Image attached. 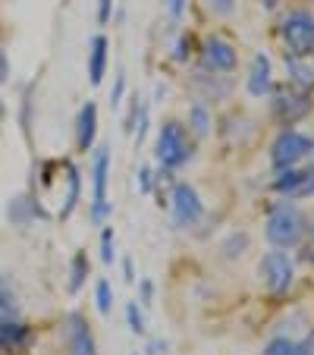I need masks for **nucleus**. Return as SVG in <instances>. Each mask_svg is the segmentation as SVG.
I'll list each match as a JSON object with an SVG mask.
<instances>
[{
	"label": "nucleus",
	"mask_w": 314,
	"mask_h": 355,
	"mask_svg": "<svg viewBox=\"0 0 314 355\" xmlns=\"http://www.w3.org/2000/svg\"><path fill=\"white\" fill-rule=\"evenodd\" d=\"M157 161L164 164L167 170H176L182 167V164H189V157H192V141H189V132L182 123L176 120H167L161 126V132H157Z\"/></svg>",
	"instance_id": "obj_1"
},
{
	"label": "nucleus",
	"mask_w": 314,
	"mask_h": 355,
	"mask_svg": "<svg viewBox=\"0 0 314 355\" xmlns=\"http://www.w3.org/2000/svg\"><path fill=\"white\" fill-rule=\"evenodd\" d=\"M302 236H305V220H302V214L295 208H289V205L277 208L274 214L268 217V239L274 242L277 248L299 245Z\"/></svg>",
	"instance_id": "obj_2"
},
{
	"label": "nucleus",
	"mask_w": 314,
	"mask_h": 355,
	"mask_svg": "<svg viewBox=\"0 0 314 355\" xmlns=\"http://www.w3.org/2000/svg\"><path fill=\"white\" fill-rule=\"evenodd\" d=\"M311 151H314V139L295 132V129H286L274 141V148H270V161H274L277 170H286V167H295L299 161H305Z\"/></svg>",
	"instance_id": "obj_3"
},
{
	"label": "nucleus",
	"mask_w": 314,
	"mask_h": 355,
	"mask_svg": "<svg viewBox=\"0 0 314 355\" xmlns=\"http://www.w3.org/2000/svg\"><path fill=\"white\" fill-rule=\"evenodd\" d=\"M283 41L293 57L314 54V19L308 13H289L283 19Z\"/></svg>",
	"instance_id": "obj_4"
},
{
	"label": "nucleus",
	"mask_w": 314,
	"mask_h": 355,
	"mask_svg": "<svg viewBox=\"0 0 314 355\" xmlns=\"http://www.w3.org/2000/svg\"><path fill=\"white\" fill-rule=\"evenodd\" d=\"M258 274H261V280H264V286H268L270 293L280 295L293 286L295 270H293V261H289L283 252H268L258 264Z\"/></svg>",
	"instance_id": "obj_5"
},
{
	"label": "nucleus",
	"mask_w": 314,
	"mask_h": 355,
	"mask_svg": "<svg viewBox=\"0 0 314 355\" xmlns=\"http://www.w3.org/2000/svg\"><path fill=\"white\" fill-rule=\"evenodd\" d=\"M170 208H173V223L180 230H189L201 220L204 214V205H201L198 192H195L189 182H176L173 186V201H170Z\"/></svg>",
	"instance_id": "obj_6"
},
{
	"label": "nucleus",
	"mask_w": 314,
	"mask_h": 355,
	"mask_svg": "<svg viewBox=\"0 0 314 355\" xmlns=\"http://www.w3.org/2000/svg\"><path fill=\"white\" fill-rule=\"evenodd\" d=\"M91 176H94V208H91V214H94V220H104L107 217V176H110V151L107 148H98V155H94V170H91Z\"/></svg>",
	"instance_id": "obj_7"
},
{
	"label": "nucleus",
	"mask_w": 314,
	"mask_h": 355,
	"mask_svg": "<svg viewBox=\"0 0 314 355\" xmlns=\"http://www.w3.org/2000/svg\"><path fill=\"white\" fill-rule=\"evenodd\" d=\"M274 189L286 198H308L314 195V167H305V170H295V167H286L283 176H277Z\"/></svg>",
	"instance_id": "obj_8"
},
{
	"label": "nucleus",
	"mask_w": 314,
	"mask_h": 355,
	"mask_svg": "<svg viewBox=\"0 0 314 355\" xmlns=\"http://www.w3.org/2000/svg\"><path fill=\"white\" fill-rule=\"evenodd\" d=\"M67 352L69 355H98L91 327H88V321L79 311H73V315L67 318Z\"/></svg>",
	"instance_id": "obj_9"
},
{
	"label": "nucleus",
	"mask_w": 314,
	"mask_h": 355,
	"mask_svg": "<svg viewBox=\"0 0 314 355\" xmlns=\"http://www.w3.org/2000/svg\"><path fill=\"white\" fill-rule=\"evenodd\" d=\"M201 57H204V67L214 73H229L236 67V47L223 38H207Z\"/></svg>",
	"instance_id": "obj_10"
},
{
	"label": "nucleus",
	"mask_w": 314,
	"mask_h": 355,
	"mask_svg": "<svg viewBox=\"0 0 314 355\" xmlns=\"http://www.w3.org/2000/svg\"><path fill=\"white\" fill-rule=\"evenodd\" d=\"M32 346V330L26 324H19L16 318L0 321V355L7 352H22V349Z\"/></svg>",
	"instance_id": "obj_11"
},
{
	"label": "nucleus",
	"mask_w": 314,
	"mask_h": 355,
	"mask_svg": "<svg viewBox=\"0 0 314 355\" xmlns=\"http://www.w3.org/2000/svg\"><path fill=\"white\" fill-rule=\"evenodd\" d=\"M308 110H311V98H308V92H289V94H280V98L274 101V114L280 116L283 123L302 120Z\"/></svg>",
	"instance_id": "obj_12"
},
{
	"label": "nucleus",
	"mask_w": 314,
	"mask_h": 355,
	"mask_svg": "<svg viewBox=\"0 0 314 355\" xmlns=\"http://www.w3.org/2000/svg\"><path fill=\"white\" fill-rule=\"evenodd\" d=\"M94 135H98V107H94V101H88V104H82L79 116H76V148L91 151Z\"/></svg>",
	"instance_id": "obj_13"
},
{
	"label": "nucleus",
	"mask_w": 314,
	"mask_h": 355,
	"mask_svg": "<svg viewBox=\"0 0 314 355\" xmlns=\"http://www.w3.org/2000/svg\"><path fill=\"white\" fill-rule=\"evenodd\" d=\"M270 92V60L264 54H258L252 60V73H248V94L264 98Z\"/></svg>",
	"instance_id": "obj_14"
},
{
	"label": "nucleus",
	"mask_w": 314,
	"mask_h": 355,
	"mask_svg": "<svg viewBox=\"0 0 314 355\" xmlns=\"http://www.w3.org/2000/svg\"><path fill=\"white\" fill-rule=\"evenodd\" d=\"M104 69H107V38H104V35H94L91 54H88V82H91V85H101Z\"/></svg>",
	"instance_id": "obj_15"
},
{
	"label": "nucleus",
	"mask_w": 314,
	"mask_h": 355,
	"mask_svg": "<svg viewBox=\"0 0 314 355\" xmlns=\"http://www.w3.org/2000/svg\"><path fill=\"white\" fill-rule=\"evenodd\" d=\"M44 211H41V205L35 198H28V195H19V198L10 201V208H7V217L16 223V227H26L32 217H41Z\"/></svg>",
	"instance_id": "obj_16"
},
{
	"label": "nucleus",
	"mask_w": 314,
	"mask_h": 355,
	"mask_svg": "<svg viewBox=\"0 0 314 355\" xmlns=\"http://www.w3.org/2000/svg\"><path fill=\"white\" fill-rule=\"evenodd\" d=\"M286 69L289 76H293V85L299 88V92H311L314 88V69L305 63V57H286Z\"/></svg>",
	"instance_id": "obj_17"
},
{
	"label": "nucleus",
	"mask_w": 314,
	"mask_h": 355,
	"mask_svg": "<svg viewBox=\"0 0 314 355\" xmlns=\"http://www.w3.org/2000/svg\"><path fill=\"white\" fill-rule=\"evenodd\" d=\"M19 311V299H16V286L10 277H0V315L3 318H16Z\"/></svg>",
	"instance_id": "obj_18"
},
{
	"label": "nucleus",
	"mask_w": 314,
	"mask_h": 355,
	"mask_svg": "<svg viewBox=\"0 0 314 355\" xmlns=\"http://www.w3.org/2000/svg\"><path fill=\"white\" fill-rule=\"evenodd\" d=\"M261 355H308V346L299 340H286V336H277V340H270L268 346H264V352Z\"/></svg>",
	"instance_id": "obj_19"
},
{
	"label": "nucleus",
	"mask_w": 314,
	"mask_h": 355,
	"mask_svg": "<svg viewBox=\"0 0 314 355\" xmlns=\"http://www.w3.org/2000/svg\"><path fill=\"white\" fill-rule=\"evenodd\" d=\"M85 280H88V255L79 252L73 258V264H69V293H79Z\"/></svg>",
	"instance_id": "obj_20"
},
{
	"label": "nucleus",
	"mask_w": 314,
	"mask_h": 355,
	"mask_svg": "<svg viewBox=\"0 0 314 355\" xmlns=\"http://www.w3.org/2000/svg\"><path fill=\"white\" fill-rule=\"evenodd\" d=\"M192 129H195V135H207V129H211V116H207V110L201 107V104H195L192 107Z\"/></svg>",
	"instance_id": "obj_21"
},
{
	"label": "nucleus",
	"mask_w": 314,
	"mask_h": 355,
	"mask_svg": "<svg viewBox=\"0 0 314 355\" xmlns=\"http://www.w3.org/2000/svg\"><path fill=\"white\" fill-rule=\"evenodd\" d=\"M110 309H114V293H110L107 280H101L98 283V311L101 315H110Z\"/></svg>",
	"instance_id": "obj_22"
},
{
	"label": "nucleus",
	"mask_w": 314,
	"mask_h": 355,
	"mask_svg": "<svg viewBox=\"0 0 314 355\" xmlns=\"http://www.w3.org/2000/svg\"><path fill=\"white\" fill-rule=\"evenodd\" d=\"M126 318H129L132 334H145V318H141V311H139V305H135V302H129V305H126Z\"/></svg>",
	"instance_id": "obj_23"
},
{
	"label": "nucleus",
	"mask_w": 314,
	"mask_h": 355,
	"mask_svg": "<svg viewBox=\"0 0 314 355\" xmlns=\"http://www.w3.org/2000/svg\"><path fill=\"white\" fill-rule=\"evenodd\" d=\"M101 258H104V264H114V230H104V236H101Z\"/></svg>",
	"instance_id": "obj_24"
},
{
	"label": "nucleus",
	"mask_w": 314,
	"mask_h": 355,
	"mask_svg": "<svg viewBox=\"0 0 314 355\" xmlns=\"http://www.w3.org/2000/svg\"><path fill=\"white\" fill-rule=\"evenodd\" d=\"M207 3V10L211 13H217V16H229L233 13V0H204Z\"/></svg>",
	"instance_id": "obj_25"
},
{
	"label": "nucleus",
	"mask_w": 314,
	"mask_h": 355,
	"mask_svg": "<svg viewBox=\"0 0 314 355\" xmlns=\"http://www.w3.org/2000/svg\"><path fill=\"white\" fill-rule=\"evenodd\" d=\"M145 132H148V107L141 104V107H139V129H135V145H141Z\"/></svg>",
	"instance_id": "obj_26"
},
{
	"label": "nucleus",
	"mask_w": 314,
	"mask_h": 355,
	"mask_svg": "<svg viewBox=\"0 0 314 355\" xmlns=\"http://www.w3.org/2000/svg\"><path fill=\"white\" fill-rule=\"evenodd\" d=\"M123 88H126V76H116V85H114V92H110V104H114V107H116V104H120V98H123Z\"/></svg>",
	"instance_id": "obj_27"
},
{
	"label": "nucleus",
	"mask_w": 314,
	"mask_h": 355,
	"mask_svg": "<svg viewBox=\"0 0 314 355\" xmlns=\"http://www.w3.org/2000/svg\"><path fill=\"white\" fill-rule=\"evenodd\" d=\"M110 7H114V0H101V3H98V22H107L110 19Z\"/></svg>",
	"instance_id": "obj_28"
},
{
	"label": "nucleus",
	"mask_w": 314,
	"mask_h": 355,
	"mask_svg": "<svg viewBox=\"0 0 314 355\" xmlns=\"http://www.w3.org/2000/svg\"><path fill=\"white\" fill-rule=\"evenodd\" d=\"M10 79V60H7V54H3V47H0V85Z\"/></svg>",
	"instance_id": "obj_29"
},
{
	"label": "nucleus",
	"mask_w": 314,
	"mask_h": 355,
	"mask_svg": "<svg viewBox=\"0 0 314 355\" xmlns=\"http://www.w3.org/2000/svg\"><path fill=\"white\" fill-rule=\"evenodd\" d=\"M182 7H186V0H170V16H173V19H180Z\"/></svg>",
	"instance_id": "obj_30"
},
{
	"label": "nucleus",
	"mask_w": 314,
	"mask_h": 355,
	"mask_svg": "<svg viewBox=\"0 0 314 355\" xmlns=\"http://www.w3.org/2000/svg\"><path fill=\"white\" fill-rule=\"evenodd\" d=\"M139 186H141V192H148V189H151V170H141Z\"/></svg>",
	"instance_id": "obj_31"
},
{
	"label": "nucleus",
	"mask_w": 314,
	"mask_h": 355,
	"mask_svg": "<svg viewBox=\"0 0 314 355\" xmlns=\"http://www.w3.org/2000/svg\"><path fill=\"white\" fill-rule=\"evenodd\" d=\"M141 295H145V302H148V299H151V283H148V280H145V283H141Z\"/></svg>",
	"instance_id": "obj_32"
},
{
	"label": "nucleus",
	"mask_w": 314,
	"mask_h": 355,
	"mask_svg": "<svg viewBox=\"0 0 314 355\" xmlns=\"http://www.w3.org/2000/svg\"><path fill=\"white\" fill-rule=\"evenodd\" d=\"M3 114H7V107H3V101H0V123H3Z\"/></svg>",
	"instance_id": "obj_33"
},
{
	"label": "nucleus",
	"mask_w": 314,
	"mask_h": 355,
	"mask_svg": "<svg viewBox=\"0 0 314 355\" xmlns=\"http://www.w3.org/2000/svg\"><path fill=\"white\" fill-rule=\"evenodd\" d=\"M135 355H139V352H135Z\"/></svg>",
	"instance_id": "obj_34"
}]
</instances>
